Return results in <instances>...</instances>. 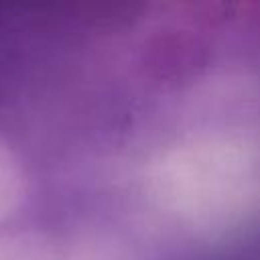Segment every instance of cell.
<instances>
[{"label":"cell","instance_id":"cell-1","mask_svg":"<svg viewBox=\"0 0 260 260\" xmlns=\"http://www.w3.org/2000/svg\"><path fill=\"white\" fill-rule=\"evenodd\" d=\"M0 260H87L65 187L39 152L2 124Z\"/></svg>","mask_w":260,"mask_h":260}]
</instances>
